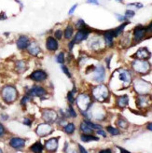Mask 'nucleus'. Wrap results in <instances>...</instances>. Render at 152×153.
I'll use <instances>...</instances> for the list:
<instances>
[{
  "label": "nucleus",
  "instance_id": "nucleus-1",
  "mask_svg": "<svg viewBox=\"0 0 152 153\" xmlns=\"http://www.w3.org/2000/svg\"><path fill=\"white\" fill-rule=\"evenodd\" d=\"M18 95L17 90L12 86H7L2 90V97L7 103H12L16 100Z\"/></svg>",
  "mask_w": 152,
  "mask_h": 153
},
{
  "label": "nucleus",
  "instance_id": "nucleus-2",
  "mask_svg": "<svg viewBox=\"0 0 152 153\" xmlns=\"http://www.w3.org/2000/svg\"><path fill=\"white\" fill-rule=\"evenodd\" d=\"M108 94H109L108 93V89L106 88L105 86H104V85L97 86L93 91V97L96 99L97 101H99V102L105 101V99L108 97Z\"/></svg>",
  "mask_w": 152,
  "mask_h": 153
},
{
  "label": "nucleus",
  "instance_id": "nucleus-3",
  "mask_svg": "<svg viewBox=\"0 0 152 153\" xmlns=\"http://www.w3.org/2000/svg\"><path fill=\"white\" fill-rule=\"evenodd\" d=\"M90 104H92V101L88 94H80L77 99V105L81 111L88 110Z\"/></svg>",
  "mask_w": 152,
  "mask_h": 153
},
{
  "label": "nucleus",
  "instance_id": "nucleus-4",
  "mask_svg": "<svg viewBox=\"0 0 152 153\" xmlns=\"http://www.w3.org/2000/svg\"><path fill=\"white\" fill-rule=\"evenodd\" d=\"M134 89L136 90V91H137L138 94H148L149 90H150V85L146 82L144 81L142 79H139V80H136L135 83H134Z\"/></svg>",
  "mask_w": 152,
  "mask_h": 153
},
{
  "label": "nucleus",
  "instance_id": "nucleus-5",
  "mask_svg": "<svg viewBox=\"0 0 152 153\" xmlns=\"http://www.w3.org/2000/svg\"><path fill=\"white\" fill-rule=\"evenodd\" d=\"M133 69L137 72V73H147L149 70V64L148 62H145V61H134L133 64Z\"/></svg>",
  "mask_w": 152,
  "mask_h": 153
},
{
  "label": "nucleus",
  "instance_id": "nucleus-6",
  "mask_svg": "<svg viewBox=\"0 0 152 153\" xmlns=\"http://www.w3.org/2000/svg\"><path fill=\"white\" fill-rule=\"evenodd\" d=\"M89 34H90V30L88 29V27L80 28L75 36V41L76 42H81L82 40H85L88 37Z\"/></svg>",
  "mask_w": 152,
  "mask_h": 153
},
{
  "label": "nucleus",
  "instance_id": "nucleus-7",
  "mask_svg": "<svg viewBox=\"0 0 152 153\" xmlns=\"http://www.w3.org/2000/svg\"><path fill=\"white\" fill-rule=\"evenodd\" d=\"M52 131V128L50 124H40L39 125V127L36 128V134L39 136H46L49 134H50Z\"/></svg>",
  "mask_w": 152,
  "mask_h": 153
},
{
  "label": "nucleus",
  "instance_id": "nucleus-8",
  "mask_svg": "<svg viewBox=\"0 0 152 153\" xmlns=\"http://www.w3.org/2000/svg\"><path fill=\"white\" fill-rule=\"evenodd\" d=\"M94 75H93V79L98 81V82H102L105 78V68L102 65H98L95 69H94Z\"/></svg>",
  "mask_w": 152,
  "mask_h": 153
},
{
  "label": "nucleus",
  "instance_id": "nucleus-9",
  "mask_svg": "<svg viewBox=\"0 0 152 153\" xmlns=\"http://www.w3.org/2000/svg\"><path fill=\"white\" fill-rule=\"evenodd\" d=\"M10 147L13 149H22L24 147L25 140L22 139V138H20V137H12L10 141Z\"/></svg>",
  "mask_w": 152,
  "mask_h": 153
},
{
  "label": "nucleus",
  "instance_id": "nucleus-10",
  "mask_svg": "<svg viewBox=\"0 0 152 153\" xmlns=\"http://www.w3.org/2000/svg\"><path fill=\"white\" fill-rule=\"evenodd\" d=\"M29 78L35 81H43L47 79V74L43 70H36L30 75Z\"/></svg>",
  "mask_w": 152,
  "mask_h": 153
},
{
  "label": "nucleus",
  "instance_id": "nucleus-11",
  "mask_svg": "<svg viewBox=\"0 0 152 153\" xmlns=\"http://www.w3.org/2000/svg\"><path fill=\"white\" fill-rule=\"evenodd\" d=\"M119 79L123 83L124 86H128L129 84L131 83V79H132L131 74L128 71H125V70L120 71L119 73Z\"/></svg>",
  "mask_w": 152,
  "mask_h": 153
},
{
  "label": "nucleus",
  "instance_id": "nucleus-12",
  "mask_svg": "<svg viewBox=\"0 0 152 153\" xmlns=\"http://www.w3.org/2000/svg\"><path fill=\"white\" fill-rule=\"evenodd\" d=\"M28 94L31 96H43L46 94V90L40 86H34L28 91Z\"/></svg>",
  "mask_w": 152,
  "mask_h": 153
},
{
  "label": "nucleus",
  "instance_id": "nucleus-13",
  "mask_svg": "<svg viewBox=\"0 0 152 153\" xmlns=\"http://www.w3.org/2000/svg\"><path fill=\"white\" fill-rule=\"evenodd\" d=\"M147 33V29L144 28L143 26H137L134 29V32H133V37H134V40L135 41H139L141 40L142 38L145 36Z\"/></svg>",
  "mask_w": 152,
  "mask_h": 153
},
{
  "label": "nucleus",
  "instance_id": "nucleus-14",
  "mask_svg": "<svg viewBox=\"0 0 152 153\" xmlns=\"http://www.w3.org/2000/svg\"><path fill=\"white\" fill-rule=\"evenodd\" d=\"M29 38L25 36H21L17 40V47L20 50H24L29 46Z\"/></svg>",
  "mask_w": 152,
  "mask_h": 153
},
{
  "label": "nucleus",
  "instance_id": "nucleus-15",
  "mask_svg": "<svg viewBox=\"0 0 152 153\" xmlns=\"http://www.w3.org/2000/svg\"><path fill=\"white\" fill-rule=\"evenodd\" d=\"M46 47L49 51H54L58 49V42L55 38H53L51 36L47 38V42H46Z\"/></svg>",
  "mask_w": 152,
  "mask_h": 153
},
{
  "label": "nucleus",
  "instance_id": "nucleus-16",
  "mask_svg": "<svg viewBox=\"0 0 152 153\" xmlns=\"http://www.w3.org/2000/svg\"><path fill=\"white\" fill-rule=\"evenodd\" d=\"M57 117V115L55 113V111H53V110H45L43 112V118L45 120H47L48 122H52V121H54L55 119Z\"/></svg>",
  "mask_w": 152,
  "mask_h": 153
},
{
  "label": "nucleus",
  "instance_id": "nucleus-17",
  "mask_svg": "<svg viewBox=\"0 0 152 153\" xmlns=\"http://www.w3.org/2000/svg\"><path fill=\"white\" fill-rule=\"evenodd\" d=\"M45 147H46V149L49 150V151H54V150H56L57 148H58V139L57 138H51V139L48 140L46 142Z\"/></svg>",
  "mask_w": 152,
  "mask_h": 153
},
{
  "label": "nucleus",
  "instance_id": "nucleus-18",
  "mask_svg": "<svg viewBox=\"0 0 152 153\" xmlns=\"http://www.w3.org/2000/svg\"><path fill=\"white\" fill-rule=\"evenodd\" d=\"M135 56L137 57V58H139V59H147V58H149L150 53L148 51V49H146V48H141V49H139L137 51Z\"/></svg>",
  "mask_w": 152,
  "mask_h": 153
},
{
  "label": "nucleus",
  "instance_id": "nucleus-19",
  "mask_svg": "<svg viewBox=\"0 0 152 153\" xmlns=\"http://www.w3.org/2000/svg\"><path fill=\"white\" fill-rule=\"evenodd\" d=\"M104 36H105V41L106 45L109 46V47H111V46L113 45V38L115 37L114 31H113V30H111V31L105 33Z\"/></svg>",
  "mask_w": 152,
  "mask_h": 153
},
{
  "label": "nucleus",
  "instance_id": "nucleus-20",
  "mask_svg": "<svg viewBox=\"0 0 152 153\" xmlns=\"http://www.w3.org/2000/svg\"><path fill=\"white\" fill-rule=\"evenodd\" d=\"M28 51H29L30 54H32L34 56H36L39 53V51H40V48L39 47V46H37L36 43L33 42V43H31L28 46Z\"/></svg>",
  "mask_w": 152,
  "mask_h": 153
},
{
  "label": "nucleus",
  "instance_id": "nucleus-21",
  "mask_svg": "<svg viewBox=\"0 0 152 153\" xmlns=\"http://www.w3.org/2000/svg\"><path fill=\"white\" fill-rule=\"evenodd\" d=\"M128 96L127 95H123V96H120L118 98L117 100V104L119 106V108H125V106L127 105L128 104Z\"/></svg>",
  "mask_w": 152,
  "mask_h": 153
},
{
  "label": "nucleus",
  "instance_id": "nucleus-22",
  "mask_svg": "<svg viewBox=\"0 0 152 153\" xmlns=\"http://www.w3.org/2000/svg\"><path fill=\"white\" fill-rule=\"evenodd\" d=\"M80 138L83 142H90V141H98L99 138L96 136H93V135H90L88 134H82L80 136Z\"/></svg>",
  "mask_w": 152,
  "mask_h": 153
},
{
  "label": "nucleus",
  "instance_id": "nucleus-23",
  "mask_svg": "<svg viewBox=\"0 0 152 153\" xmlns=\"http://www.w3.org/2000/svg\"><path fill=\"white\" fill-rule=\"evenodd\" d=\"M80 130L81 131L84 133V134H90V133L93 132V129L90 128L85 121H83L82 123H81V125H80Z\"/></svg>",
  "mask_w": 152,
  "mask_h": 153
},
{
  "label": "nucleus",
  "instance_id": "nucleus-24",
  "mask_svg": "<svg viewBox=\"0 0 152 153\" xmlns=\"http://www.w3.org/2000/svg\"><path fill=\"white\" fill-rule=\"evenodd\" d=\"M90 46L92 47V49L93 50H96L98 48L101 47V40L98 39V38H93V40H90Z\"/></svg>",
  "mask_w": 152,
  "mask_h": 153
},
{
  "label": "nucleus",
  "instance_id": "nucleus-25",
  "mask_svg": "<svg viewBox=\"0 0 152 153\" xmlns=\"http://www.w3.org/2000/svg\"><path fill=\"white\" fill-rule=\"evenodd\" d=\"M75 124L74 123H67L65 127H64V131L66 133V134H73L75 132Z\"/></svg>",
  "mask_w": 152,
  "mask_h": 153
},
{
  "label": "nucleus",
  "instance_id": "nucleus-26",
  "mask_svg": "<svg viewBox=\"0 0 152 153\" xmlns=\"http://www.w3.org/2000/svg\"><path fill=\"white\" fill-rule=\"evenodd\" d=\"M31 150L34 152H41L43 150V146L40 142H36L35 143L33 146L31 147Z\"/></svg>",
  "mask_w": 152,
  "mask_h": 153
},
{
  "label": "nucleus",
  "instance_id": "nucleus-27",
  "mask_svg": "<svg viewBox=\"0 0 152 153\" xmlns=\"http://www.w3.org/2000/svg\"><path fill=\"white\" fill-rule=\"evenodd\" d=\"M72 36H73V28L72 26L68 25L65 30V37L67 38V39H69V38L72 37Z\"/></svg>",
  "mask_w": 152,
  "mask_h": 153
},
{
  "label": "nucleus",
  "instance_id": "nucleus-28",
  "mask_svg": "<svg viewBox=\"0 0 152 153\" xmlns=\"http://www.w3.org/2000/svg\"><path fill=\"white\" fill-rule=\"evenodd\" d=\"M106 130H108V133L111 134L112 135H118V134H119V130H117L116 128H114L112 126H108V128H106Z\"/></svg>",
  "mask_w": 152,
  "mask_h": 153
},
{
  "label": "nucleus",
  "instance_id": "nucleus-29",
  "mask_svg": "<svg viewBox=\"0 0 152 153\" xmlns=\"http://www.w3.org/2000/svg\"><path fill=\"white\" fill-rule=\"evenodd\" d=\"M56 61L59 63V64H64L65 63V54H64V52H60L57 58H56Z\"/></svg>",
  "mask_w": 152,
  "mask_h": 153
},
{
  "label": "nucleus",
  "instance_id": "nucleus-30",
  "mask_svg": "<svg viewBox=\"0 0 152 153\" xmlns=\"http://www.w3.org/2000/svg\"><path fill=\"white\" fill-rule=\"evenodd\" d=\"M134 14H135V12H134L133 10H127L126 12H125V16H126L127 19H129V18L133 17V16H134Z\"/></svg>",
  "mask_w": 152,
  "mask_h": 153
},
{
  "label": "nucleus",
  "instance_id": "nucleus-31",
  "mask_svg": "<svg viewBox=\"0 0 152 153\" xmlns=\"http://www.w3.org/2000/svg\"><path fill=\"white\" fill-rule=\"evenodd\" d=\"M68 113H69V116L72 117V118L77 117V113L75 112V110L73 109L72 106H69V108H68Z\"/></svg>",
  "mask_w": 152,
  "mask_h": 153
},
{
  "label": "nucleus",
  "instance_id": "nucleus-32",
  "mask_svg": "<svg viewBox=\"0 0 152 153\" xmlns=\"http://www.w3.org/2000/svg\"><path fill=\"white\" fill-rule=\"evenodd\" d=\"M75 91V90H74ZM74 91H70V93H68L67 94V99H68V101H69L70 104H73L74 103V96H73V94H74Z\"/></svg>",
  "mask_w": 152,
  "mask_h": 153
},
{
  "label": "nucleus",
  "instance_id": "nucleus-33",
  "mask_svg": "<svg viewBox=\"0 0 152 153\" xmlns=\"http://www.w3.org/2000/svg\"><path fill=\"white\" fill-rule=\"evenodd\" d=\"M61 68H62V70L64 71L65 74H66V76H68V78H71V74L69 73V70L67 69V67L64 65H62V66H61Z\"/></svg>",
  "mask_w": 152,
  "mask_h": 153
},
{
  "label": "nucleus",
  "instance_id": "nucleus-34",
  "mask_svg": "<svg viewBox=\"0 0 152 153\" xmlns=\"http://www.w3.org/2000/svg\"><path fill=\"white\" fill-rule=\"evenodd\" d=\"M118 124L119 126H120L121 128H126L127 127V122L124 120H119L118 121Z\"/></svg>",
  "mask_w": 152,
  "mask_h": 153
},
{
  "label": "nucleus",
  "instance_id": "nucleus-35",
  "mask_svg": "<svg viewBox=\"0 0 152 153\" xmlns=\"http://www.w3.org/2000/svg\"><path fill=\"white\" fill-rule=\"evenodd\" d=\"M128 6L129 7H136V9H141V7H143V4H141V3H133V4H129Z\"/></svg>",
  "mask_w": 152,
  "mask_h": 153
},
{
  "label": "nucleus",
  "instance_id": "nucleus-36",
  "mask_svg": "<svg viewBox=\"0 0 152 153\" xmlns=\"http://www.w3.org/2000/svg\"><path fill=\"white\" fill-rule=\"evenodd\" d=\"M55 37L57 38V39H61V38L63 37V32L61 31V30H57V31L55 32Z\"/></svg>",
  "mask_w": 152,
  "mask_h": 153
},
{
  "label": "nucleus",
  "instance_id": "nucleus-37",
  "mask_svg": "<svg viewBox=\"0 0 152 153\" xmlns=\"http://www.w3.org/2000/svg\"><path fill=\"white\" fill-rule=\"evenodd\" d=\"M116 17L119 21H121V22H123V21H126L127 18L126 16H122V15H119V14H116Z\"/></svg>",
  "mask_w": 152,
  "mask_h": 153
},
{
  "label": "nucleus",
  "instance_id": "nucleus-38",
  "mask_svg": "<svg viewBox=\"0 0 152 153\" xmlns=\"http://www.w3.org/2000/svg\"><path fill=\"white\" fill-rule=\"evenodd\" d=\"M77 7H78V4H75V5L71 7V9L69 10V12H68V14H69V15H72V14L75 12V10H76V9H77Z\"/></svg>",
  "mask_w": 152,
  "mask_h": 153
},
{
  "label": "nucleus",
  "instance_id": "nucleus-39",
  "mask_svg": "<svg viewBox=\"0 0 152 153\" xmlns=\"http://www.w3.org/2000/svg\"><path fill=\"white\" fill-rule=\"evenodd\" d=\"M87 3H89V4H94V5H99V1H98V0H87Z\"/></svg>",
  "mask_w": 152,
  "mask_h": 153
},
{
  "label": "nucleus",
  "instance_id": "nucleus-40",
  "mask_svg": "<svg viewBox=\"0 0 152 153\" xmlns=\"http://www.w3.org/2000/svg\"><path fill=\"white\" fill-rule=\"evenodd\" d=\"M27 101H29V97L28 96H24L22 99V105H25L27 103Z\"/></svg>",
  "mask_w": 152,
  "mask_h": 153
},
{
  "label": "nucleus",
  "instance_id": "nucleus-41",
  "mask_svg": "<svg viewBox=\"0 0 152 153\" xmlns=\"http://www.w3.org/2000/svg\"><path fill=\"white\" fill-rule=\"evenodd\" d=\"M24 123L25 125L31 126V124H32V121L30 120L29 119H24Z\"/></svg>",
  "mask_w": 152,
  "mask_h": 153
},
{
  "label": "nucleus",
  "instance_id": "nucleus-42",
  "mask_svg": "<svg viewBox=\"0 0 152 153\" xmlns=\"http://www.w3.org/2000/svg\"><path fill=\"white\" fill-rule=\"evenodd\" d=\"M97 134H101L103 137H105L106 136V134L103 131V130H101V129H99V130H98V131H97Z\"/></svg>",
  "mask_w": 152,
  "mask_h": 153
},
{
  "label": "nucleus",
  "instance_id": "nucleus-43",
  "mask_svg": "<svg viewBox=\"0 0 152 153\" xmlns=\"http://www.w3.org/2000/svg\"><path fill=\"white\" fill-rule=\"evenodd\" d=\"M75 42H76V41H75V39H74V40H72V41L69 43V45H68V48H69V50H70V51H71V50H72V48L74 47Z\"/></svg>",
  "mask_w": 152,
  "mask_h": 153
},
{
  "label": "nucleus",
  "instance_id": "nucleus-44",
  "mask_svg": "<svg viewBox=\"0 0 152 153\" xmlns=\"http://www.w3.org/2000/svg\"><path fill=\"white\" fill-rule=\"evenodd\" d=\"M4 133H5V129L1 124H0V136H1L2 134H4Z\"/></svg>",
  "mask_w": 152,
  "mask_h": 153
},
{
  "label": "nucleus",
  "instance_id": "nucleus-45",
  "mask_svg": "<svg viewBox=\"0 0 152 153\" xmlns=\"http://www.w3.org/2000/svg\"><path fill=\"white\" fill-rule=\"evenodd\" d=\"M147 31L148 32H152V22L149 25V26H148V28L147 29Z\"/></svg>",
  "mask_w": 152,
  "mask_h": 153
},
{
  "label": "nucleus",
  "instance_id": "nucleus-46",
  "mask_svg": "<svg viewBox=\"0 0 152 153\" xmlns=\"http://www.w3.org/2000/svg\"><path fill=\"white\" fill-rule=\"evenodd\" d=\"M79 150H80L81 152H87V150H86V149H83V147H82V146H80V145H79Z\"/></svg>",
  "mask_w": 152,
  "mask_h": 153
},
{
  "label": "nucleus",
  "instance_id": "nucleus-47",
  "mask_svg": "<svg viewBox=\"0 0 152 153\" xmlns=\"http://www.w3.org/2000/svg\"><path fill=\"white\" fill-rule=\"evenodd\" d=\"M147 128L149 130V131H151V132H152V123H148V125L147 126Z\"/></svg>",
  "mask_w": 152,
  "mask_h": 153
},
{
  "label": "nucleus",
  "instance_id": "nucleus-48",
  "mask_svg": "<svg viewBox=\"0 0 152 153\" xmlns=\"http://www.w3.org/2000/svg\"><path fill=\"white\" fill-rule=\"evenodd\" d=\"M101 152H111L110 149H105V150H101Z\"/></svg>",
  "mask_w": 152,
  "mask_h": 153
},
{
  "label": "nucleus",
  "instance_id": "nucleus-49",
  "mask_svg": "<svg viewBox=\"0 0 152 153\" xmlns=\"http://www.w3.org/2000/svg\"><path fill=\"white\" fill-rule=\"evenodd\" d=\"M116 1H118V2H122V0H116Z\"/></svg>",
  "mask_w": 152,
  "mask_h": 153
},
{
  "label": "nucleus",
  "instance_id": "nucleus-50",
  "mask_svg": "<svg viewBox=\"0 0 152 153\" xmlns=\"http://www.w3.org/2000/svg\"><path fill=\"white\" fill-rule=\"evenodd\" d=\"M0 152H2V150H1V149H0Z\"/></svg>",
  "mask_w": 152,
  "mask_h": 153
}]
</instances>
